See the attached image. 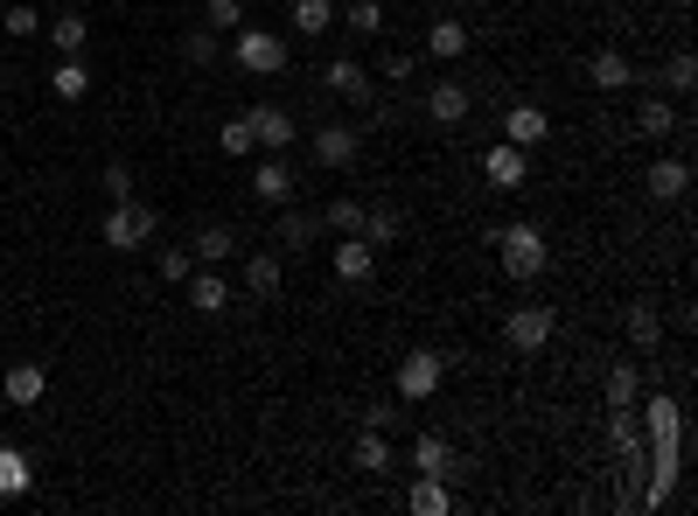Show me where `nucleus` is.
I'll return each mask as SVG.
<instances>
[{
  "label": "nucleus",
  "mask_w": 698,
  "mask_h": 516,
  "mask_svg": "<svg viewBox=\"0 0 698 516\" xmlns=\"http://www.w3.org/2000/svg\"><path fill=\"white\" fill-rule=\"evenodd\" d=\"M489 245H497L510 279H538L552 266V245H545V230H538V224H503V230H489Z\"/></svg>",
  "instance_id": "nucleus-1"
},
{
  "label": "nucleus",
  "mask_w": 698,
  "mask_h": 516,
  "mask_svg": "<svg viewBox=\"0 0 698 516\" xmlns=\"http://www.w3.org/2000/svg\"><path fill=\"white\" fill-rule=\"evenodd\" d=\"M154 230H161V217L147 210V202H112V217L98 224V245H112V251H140V245H154Z\"/></svg>",
  "instance_id": "nucleus-2"
},
{
  "label": "nucleus",
  "mask_w": 698,
  "mask_h": 516,
  "mask_svg": "<svg viewBox=\"0 0 698 516\" xmlns=\"http://www.w3.org/2000/svg\"><path fill=\"white\" fill-rule=\"evenodd\" d=\"M552 335H559V315H552L545 300H524V307H517V315L503 321V343H510L517 356H538V349L552 343Z\"/></svg>",
  "instance_id": "nucleus-3"
},
{
  "label": "nucleus",
  "mask_w": 698,
  "mask_h": 516,
  "mask_svg": "<svg viewBox=\"0 0 698 516\" xmlns=\"http://www.w3.org/2000/svg\"><path fill=\"white\" fill-rule=\"evenodd\" d=\"M238 70L245 77H279L287 70V36H273V29H238Z\"/></svg>",
  "instance_id": "nucleus-4"
},
{
  "label": "nucleus",
  "mask_w": 698,
  "mask_h": 516,
  "mask_svg": "<svg viewBox=\"0 0 698 516\" xmlns=\"http://www.w3.org/2000/svg\"><path fill=\"white\" fill-rule=\"evenodd\" d=\"M448 384V356H433V349H412L405 364H399V398L405 405H426L433 391Z\"/></svg>",
  "instance_id": "nucleus-5"
},
{
  "label": "nucleus",
  "mask_w": 698,
  "mask_h": 516,
  "mask_svg": "<svg viewBox=\"0 0 698 516\" xmlns=\"http://www.w3.org/2000/svg\"><path fill=\"white\" fill-rule=\"evenodd\" d=\"M356 153H364V126H350V119H328L322 133H315V161H322V168H350Z\"/></svg>",
  "instance_id": "nucleus-6"
},
{
  "label": "nucleus",
  "mask_w": 698,
  "mask_h": 516,
  "mask_svg": "<svg viewBox=\"0 0 698 516\" xmlns=\"http://www.w3.org/2000/svg\"><path fill=\"white\" fill-rule=\"evenodd\" d=\"M482 175H489L497 189H524L531 153H524V147H510V140H489V147H482Z\"/></svg>",
  "instance_id": "nucleus-7"
},
{
  "label": "nucleus",
  "mask_w": 698,
  "mask_h": 516,
  "mask_svg": "<svg viewBox=\"0 0 698 516\" xmlns=\"http://www.w3.org/2000/svg\"><path fill=\"white\" fill-rule=\"evenodd\" d=\"M322 85H328L335 98H350V106H377V85H371V70L356 63V57H335V63L322 70Z\"/></svg>",
  "instance_id": "nucleus-8"
},
{
  "label": "nucleus",
  "mask_w": 698,
  "mask_h": 516,
  "mask_svg": "<svg viewBox=\"0 0 698 516\" xmlns=\"http://www.w3.org/2000/svg\"><path fill=\"white\" fill-rule=\"evenodd\" d=\"M469 106H475V98H469V85H454V77H433V85H426V119L433 126H461Z\"/></svg>",
  "instance_id": "nucleus-9"
},
{
  "label": "nucleus",
  "mask_w": 698,
  "mask_h": 516,
  "mask_svg": "<svg viewBox=\"0 0 698 516\" xmlns=\"http://www.w3.org/2000/svg\"><path fill=\"white\" fill-rule=\"evenodd\" d=\"M245 126H252V140L266 147V153H287V140H294V112L287 106H252Z\"/></svg>",
  "instance_id": "nucleus-10"
},
{
  "label": "nucleus",
  "mask_w": 698,
  "mask_h": 516,
  "mask_svg": "<svg viewBox=\"0 0 698 516\" xmlns=\"http://www.w3.org/2000/svg\"><path fill=\"white\" fill-rule=\"evenodd\" d=\"M503 140H510V147H524V153H531V147H545V140H552L545 106H510V112H503Z\"/></svg>",
  "instance_id": "nucleus-11"
},
{
  "label": "nucleus",
  "mask_w": 698,
  "mask_h": 516,
  "mask_svg": "<svg viewBox=\"0 0 698 516\" xmlns=\"http://www.w3.org/2000/svg\"><path fill=\"white\" fill-rule=\"evenodd\" d=\"M252 196L266 202V210H287V202H294V168L279 161V153H266V161H258V175H252Z\"/></svg>",
  "instance_id": "nucleus-12"
},
{
  "label": "nucleus",
  "mask_w": 698,
  "mask_h": 516,
  "mask_svg": "<svg viewBox=\"0 0 698 516\" xmlns=\"http://www.w3.org/2000/svg\"><path fill=\"white\" fill-rule=\"evenodd\" d=\"M642 189H650L657 202H678V196L691 189V161H685V153H657V161H650V182H642Z\"/></svg>",
  "instance_id": "nucleus-13"
},
{
  "label": "nucleus",
  "mask_w": 698,
  "mask_h": 516,
  "mask_svg": "<svg viewBox=\"0 0 698 516\" xmlns=\"http://www.w3.org/2000/svg\"><path fill=\"white\" fill-rule=\"evenodd\" d=\"M587 77H593V91H629L636 85V63L615 42H601V49H593V63H587Z\"/></svg>",
  "instance_id": "nucleus-14"
},
{
  "label": "nucleus",
  "mask_w": 698,
  "mask_h": 516,
  "mask_svg": "<svg viewBox=\"0 0 698 516\" xmlns=\"http://www.w3.org/2000/svg\"><path fill=\"white\" fill-rule=\"evenodd\" d=\"M371 272H377V245L371 238H343L335 245V279H343V287H364Z\"/></svg>",
  "instance_id": "nucleus-15"
},
{
  "label": "nucleus",
  "mask_w": 698,
  "mask_h": 516,
  "mask_svg": "<svg viewBox=\"0 0 698 516\" xmlns=\"http://www.w3.org/2000/svg\"><path fill=\"white\" fill-rule=\"evenodd\" d=\"M608 447L629 460V468H642V419H636V405H615L608 411Z\"/></svg>",
  "instance_id": "nucleus-16"
},
{
  "label": "nucleus",
  "mask_w": 698,
  "mask_h": 516,
  "mask_svg": "<svg viewBox=\"0 0 698 516\" xmlns=\"http://www.w3.org/2000/svg\"><path fill=\"white\" fill-rule=\"evenodd\" d=\"M405 509H412V516H448V509H454L448 475H420V482L405 488Z\"/></svg>",
  "instance_id": "nucleus-17"
},
{
  "label": "nucleus",
  "mask_w": 698,
  "mask_h": 516,
  "mask_svg": "<svg viewBox=\"0 0 698 516\" xmlns=\"http://www.w3.org/2000/svg\"><path fill=\"white\" fill-rule=\"evenodd\" d=\"M426 57L433 63H461L469 57V21H426Z\"/></svg>",
  "instance_id": "nucleus-18"
},
{
  "label": "nucleus",
  "mask_w": 698,
  "mask_h": 516,
  "mask_svg": "<svg viewBox=\"0 0 698 516\" xmlns=\"http://www.w3.org/2000/svg\"><path fill=\"white\" fill-rule=\"evenodd\" d=\"M0 391H8V405L29 411V405H42V391H49V370H42V364H14L8 377H0Z\"/></svg>",
  "instance_id": "nucleus-19"
},
{
  "label": "nucleus",
  "mask_w": 698,
  "mask_h": 516,
  "mask_svg": "<svg viewBox=\"0 0 698 516\" xmlns=\"http://www.w3.org/2000/svg\"><path fill=\"white\" fill-rule=\"evenodd\" d=\"M636 133H650V140H670V133H685V119H678V106H670V98H642L636 106Z\"/></svg>",
  "instance_id": "nucleus-20"
},
{
  "label": "nucleus",
  "mask_w": 698,
  "mask_h": 516,
  "mask_svg": "<svg viewBox=\"0 0 698 516\" xmlns=\"http://www.w3.org/2000/svg\"><path fill=\"white\" fill-rule=\"evenodd\" d=\"M412 468L420 475H461V460H454V447L441 440V433H420V440H412Z\"/></svg>",
  "instance_id": "nucleus-21"
},
{
  "label": "nucleus",
  "mask_w": 698,
  "mask_h": 516,
  "mask_svg": "<svg viewBox=\"0 0 698 516\" xmlns=\"http://www.w3.org/2000/svg\"><path fill=\"white\" fill-rule=\"evenodd\" d=\"M183 287H189V307H196V315H224V307H230V287H224V279H217L210 266H203V272H189Z\"/></svg>",
  "instance_id": "nucleus-22"
},
{
  "label": "nucleus",
  "mask_w": 698,
  "mask_h": 516,
  "mask_svg": "<svg viewBox=\"0 0 698 516\" xmlns=\"http://www.w3.org/2000/svg\"><path fill=\"white\" fill-rule=\"evenodd\" d=\"M29 488H36V468H29V454H21V447H0V503L29 496Z\"/></svg>",
  "instance_id": "nucleus-23"
},
{
  "label": "nucleus",
  "mask_w": 698,
  "mask_h": 516,
  "mask_svg": "<svg viewBox=\"0 0 698 516\" xmlns=\"http://www.w3.org/2000/svg\"><path fill=\"white\" fill-rule=\"evenodd\" d=\"M343 29L364 36V42H377L384 29H392V14H384V0H350V8H343Z\"/></svg>",
  "instance_id": "nucleus-24"
},
{
  "label": "nucleus",
  "mask_w": 698,
  "mask_h": 516,
  "mask_svg": "<svg viewBox=\"0 0 698 516\" xmlns=\"http://www.w3.org/2000/svg\"><path fill=\"white\" fill-rule=\"evenodd\" d=\"M49 42H57V57H85V42H91V21L77 14V8H63L57 21H49Z\"/></svg>",
  "instance_id": "nucleus-25"
},
{
  "label": "nucleus",
  "mask_w": 698,
  "mask_h": 516,
  "mask_svg": "<svg viewBox=\"0 0 698 516\" xmlns=\"http://www.w3.org/2000/svg\"><path fill=\"white\" fill-rule=\"evenodd\" d=\"M279 279H287L279 251H252V258H245V287H252L258 300H273V294H279Z\"/></svg>",
  "instance_id": "nucleus-26"
},
{
  "label": "nucleus",
  "mask_w": 698,
  "mask_h": 516,
  "mask_svg": "<svg viewBox=\"0 0 698 516\" xmlns=\"http://www.w3.org/2000/svg\"><path fill=\"white\" fill-rule=\"evenodd\" d=\"M49 91H57L63 106H77V98L91 91V70H85V57H57V70H49Z\"/></svg>",
  "instance_id": "nucleus-27"
},
{
  "label": "nucleus",
  "mask_w": 698,
  "mask_h": 516,
  "mask_svg": "<svg viewBox=\"0 0 698 516\" xmlns=\"http://www.w3.org/2000/svg\"><path fill=\"white\" fill-rule=\"evenodd\" d=\"M287 8H294V29L301 36H328L335 21H343V14H335V0H287Z\"/></svg>",
  "instance_id": "nucleus-28"
},
{
  "label": "nucleus",
  "mask_w": 698,
  "mask_h": 516,
  "mask_svg": "<svg viewBox=\"0 0 698 516\" xmlns=\"http://www.w3.org/2000/svg\"><path fill=\"white\" fill-rule=\"evenodd\" d=\"M356 468L364 475H392V440H384L377 426H364V440H356Z\"/></svg>",
  "instance_id": "nucleus-29"
},
{
  "label": "nucleus",
  "mask_w": 698,
  "mask_h": 516,
  "mask_svg": "<svg viewBox=\"0 0 698 516\" xmlns=\"http://www.w3.org/2000/svg\"><path fill=\"white\" fill-rule=\"evenodd\" d=\"M189 251H196V266H224V258L238 251V238H230L224 224H210V230H196V245H189Z\"/></svg>",
  "instance_id": "nucleus-30"
},
{
  "label": "nucleus",
  "mask_w": 698,
  "mask_h": 516,
  "mask_svg": "<svg viewBox=\"0 0 698 516\" xmlns=\"http://www.w3.org/2000/svg\"><path fill=\"white\" fill-rule=\"evenodd\" d=\"M0 36H14V42H29V36H42V8L36 0H14L8 14H0Z\"/></svg>",
  "instance_id": "nucleus-31"
},
{
  "label": "nucleus",
  "mask_w": 698,
  "mask_h": 516,
  "mask_svg": "<svg viewBox=\"0 0 698 516\" xmlns=\"http://www.w3.org/2000/svg\"><path fill=\"white\" fill-rule=\"evenodd\" d=\"M657 335H663V315H657L650 300H636V307H629V343H636V349H657Z\"/></svg>",
  "instance_id": "nucleus-32"
},
{
  "label": "nucleus",
  "mask_w": 698,
  "mask_h": 516,
  "mask_svg": "<svg viewBox=\"0 0 698 516\" xmlns=\"http://www.w3.org/2000/svg\"><path fill=\"white\" fill-rule=\"evenodd\" d=\"M307 238H322V217H307V210L279 217V245H287V251H307Z\"/></svg>",
  "instance_id": "nucleus-33"
},
{
  "label": "nucleus",
  "mask_w": 698,
  "mask_h": 516,
  "mask_svg": "<svg viewBox=\"0 0 698 516\" xmlns=\"http://www.w3.org/2000/svg\"><path fill=\"white\" fill-rule=\"evenodd\" d=\"M657 85H663V91H678V98H691V85H698V57H691V49H678V57L663 63Z\"/></svg>",
  "instance_id": "nucleus-34"
},
{
  "label": "nucleus",
  "mask_w": 698,
  "mask_h": 516,
  "mask_svg": "<svg viewBox=\"0 0 698 516\" xmlns=\"http://www.w3.org/2000/svg\"><path fill=\"white\" fill-rule=\"evenodd\" d=\"M636 398H642V370H636V364H615V370H608V411H615V405H636Z\"/></svg>",
  "instance_id": "nucleus-35"
},
{
  "label": "nucleus",
  "mask_w": 698,
  "mask_h": 516,
  "mask_svg": "<svg viewBox=\"0 0 698 516\" xmlns=\"http://www.w3.org/2000/svg\"><path fill=\"white\" fill-rule=\"evenodd\" d=\"M335 238H356V230H364V202L356 196H343V202H328V217H322Z\"/></svg>",
  "instance_id": "nucleus-36"
},
{
  "label": "nucleus",
  "mask_w": 698,
  "mask_h": 516,
  "mask_svg": "<svg viewBox=\"0 0 698 516\" xmlns=\"http://www.w3.org/2000/svg\"><path fill=\"white\" fill-rule=\"evenodd\" d=\"M217 147L230 153V161H245V153H258V140H252V126H245V112H238V119H224V133H217Z\"/></svg>",
  "instance_id": "nucleus-37"
},
{
  "label": "nucleus",
  "mask_w": 698,
  "mask_h": 516,
  "mask_svg": "<svg viewBox=\"0 0 698 516\" xmlns=\"http://www.w3.org/2000/svg\"><path fill=\"white\" fill-rule=\"evenodd\" d=\"M356 238H371L377 251L399 238V210H364V230H356Z\"/></svg>",
  "instance_id": "nucleus-38"
},
{
  "label": "nucleus",
  "mask_w": 698,
  "mask_h": 516,
  "mask_svg": "<svg viewBox=\"0 0 698 516\" xmlns=\"http://www.w3.org/2000/svg\"><path fill=\"white\" fill-rule=\"evenodd\" d=\"M203 21L210 29H245V0H203Z\"/></svg>",
  "instance_id": "nucleus-39"
},
{
  "label": "nucleus",
  "mask_w": 698,
  "mask_h": 516,
  "mask_svg": "<svg viewBox=\"0 0 698 516\" xmlns=\"http://www.w3.org/2000/svg\"><path fill=\"white\" fill-rule=\"evenodd\" d=\"M196 272V251H183V245H168L161 251V279H168V287H183V279Z\"/></svg>",
  "instance_id": "nucleus-40"
},
{
  "label": "nucleus",
  "mask_w": 698,
  "mask_h": 516,
  "mask_svg": "<svg viewBox=\"0 0 698 516\" xmlns=\"http://www.w3.org/2000/svg\"><path fill=\"white\" fill-rule=\"evenodd\" d=\"M183 57L189 63H217V29H189L183 36Z\"/></svg>",
  "instance_id": "nucleus-41"
},
{
  "label": "nucleus",
  "mask_w": 698,
  "mask_h": 516,
  "mask_svg": "<svg viewBox=\"0 0 698 516\" xmlns=\"http://www.w3.org/2000/svg\"><path fill=\"white\" fill-rule=\"evenodd\" d=\"M98 182H106V196H112V202H126V196H134V168H126V161H112L106 175H98Z\"/></svg>",
  "instance_id": "nucleus-42"
},
{
  "label": "nucleus",
  "mask_w": 698,
  "mask_h": 516,
  "mask_svg": "<svg viewBox=\"0 0 698 516\" xmlns=\"http://www.w3.org/2000/svg\"><path fill=\"white\" fill-rule=\"evenodd\" d=\"M412 77V57H384V85H405Z\"/></svg>",
  "instance_id": "nucleus-43"
},
{
  "label": "nucleus",
  "mask_w": 698,
  "mask_h": 516,
  "mask_svg": "<svg viewBox=\"0 0 698 516\" xmlns=\"http://www.w3.org/2000/svg\"><path fill=\"white\" fill-rule=\"evenodd\" d=\"M0 77H8V49H0Z\"/></svg>",
  "instance_id": "nucleus-44"
}]
</instances>
